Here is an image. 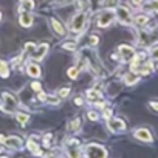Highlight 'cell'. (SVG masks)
I'll return each instance as SVG.
<instances>
[{
    "label": "cell",
    "instance_id": "2",
    "mask_svg": "<svg viewBox=\"0 0 158 158\" xmlns=\"http://www.w3.org/2000/svg\"><path fill=\"white\" fill-rule=\"evenodd\" d=\"M2 99H3L5 104L0 106V109H2L3 112H13V110L16 109V106L19 104V101L16 99V96H13V95L8 93V92L2 93Z\"/></svg>",
    "mask_w": 158,
    "mask_h": 158
},
{
    "label": "cell",
    "instance_id": "22",
    "mask_svg": "<svg viewBox=\"0 0 158 158\" xmlns=\"http://www.w3.org/2000/svg\"><path fill=\"white\" fill-rule=\"evenodd\" d=\"M77 73H79V68H77V67L68 68V76H70L71 79H76V77H77Z\"/></svg>",
    "mask_w": 158,
    "mask_h": 158
},
{
    "label": "cell",
    "instance_id": "17",
    "mask_svg": "<svg viewBox=\"0 0 158 158\" xmlns=\"http://www.w3.org/2000/svg\"><path fill=\"white\" fill-rule=\"evenodd\" d=\"M147 20H149V17H147V16H144V14H143V16H136V17H135V23H136V25H139V27L146 25V23H147Z\"/></svg>",
    "mask_w": 158,
    "mask_h": 158
},
{
    "label": "cell",
    "instance_id": "3",
    "mask_svg": "<svg viewBox=\"0 0 158 158\" xmlns=\"http://www.w3.org/2000/svg\"><path fill=\"white\" fill-rule=\"evenodd\" d=\"M85 19H87V14H85V13H79V14H76V16L71 19V22H70V28H71V31L79 33L81 30H84V27H85Z\"/></svg>",
    "mask_w": 158,
    "mask_h": 158
},
{
    "label": "cell",
    "instance_id": "33",
    "mask_svg": "<svg viewBox=\"0 0 158 158\" xmlns=\"http://www.w3.org/2000/svg\"><path fill=\"white\" fill-rule=\"evenodd\" d=\"M31 87H33V90H34V92H39V90H40V84H39V82H33V84H31Z\"/></svg>",
    "mask_w": 158,
    "mask_h": 158
},
{
    "label": "cell",
    "instance_id": "24",
    "mask_svg": "<svg viewBox=\"0 0 158 158\" xmlns=\"http://www.w3.org/2000/svg\"><path fill=\"white\" fill-rule=\"evenodd\" d=\"M68 93H70V89H68V87H65V89H62V90H59V92H57V95H59L60 98L68 96Z\"/></svg>",
    "mask_w": 158,
    "mask_h": 158
},
{
    "label": "cell",
    "instance_id": "31",
    "mask_svg": "<svg viewBox=\"0 0 158 158\" xmlns=\"http://www.w3.org/2000/svg\"><path fill=\"white\" fill-rule=\"evenodd\" d=\"M89 118H90L92 121H96V119H98V113H96V112H89Z\"/></svg>",
    "mask_w": 158,
    "mask_h": 158
},
{
    "label": "cell",
    "instance_id": "29",
    "mask_svg": "<svg viewBox=\"0 0 158 158\" xmlns=\"http://www.w3.org/2000/svg\"><path fill=\"white\" fill-rule=\"evenodd\" d=\"M150 57H152V59H156V60H158V47L152 48V51H150Z\"/></svg>",
    "mask_w": 158,
    "mask_h": 158
},
{
    "label": "cell",
    "instance_id": "36",
    "mask_svg": "<svg viewBox=\"0 0 158 158\" xmlns=\"http://www.w3.org/2000/svg\"><path fill=\"white\" fill-rule=\"evenodd\" d=\"M74 102H76L77 106H81V104H82V99H81V98H76V99H74Z\"/></svg>",
    "mask_w": 158,
    "mask_h": 158
},
{
    "label": "cell",
    "instance_id": "1",
    "mask_svg": "<svg viewBox=\"0 0 158 158\" xmlns=\"http://www.w3.org/2000/svg\"><path fill=\"white\" fill-rule=\"evenodd\" d=\"M85 158H107V152L102 146L89 144L85 147Z\"/></svg>",
    "mask_w": 158,
    "mask_h": 158
},
{
    "label": "cell",
    "instance_id": "7",
    "mask_svg": "<svg viewBox=\"0 0 158 158\" xmlns=\"http://www.w3.org/2000/svg\"><path fill=\"white\" fill-rule=\"evenodd\" d=\"M10 149H14V150H17V149H22V146H23V141L19 138V136H5V141H3Z\"/></svg>",
    "mask_w": 158,
    "mask_h": 158
},
{
    "label": "cell",
    "instance_id": "28",
    "mask_svg": "<svg viewBox=\"0 0 158 158\" xmlns=\"http://www.w3.org/2000/svg\"><path fill=\"white\" fill-rule=\"evenodd\" d=\"M25 50H27L28 53H33V51L36 50V45H34V44H31V42H28V44L25 45Z\"/></svg>",
    "mask_w": 158,
    "mask_h": 158
},
{
    "label": "cell",
    "instance_id": "11",
    "mask_svg": "<svg viewBox=\"0 0 158 158\" xmlns=\"http://www.w3.org/2000/svg\"><path fill=\"white\" fill-rule=\"evenodd\" d=\"M50 22H51V27H53V30L57 36H65V28L62 27V23L57 19H51Z\"/></svg>",
    "mask_w": 158,
    "mask_h": 158
},
{
    "label": "cell",
    "instance_id": "34",
    "mask_svg": "<svg viewBox=\"0 0 158 158\" xmlns=\"http://www.w3.org/2000/svg\"><path fill=\"white\" fill-rule=\"evenodd\" d=\"M104 116H106V118L109 119V118L112 116V112H110V110H104Z\"/></svg>",
    "mask_w": 158,
    "mask_h": 158
},
{
    "label": "cell",
    "instance_id": "38",
    "mask_svg": "<svg viewBox=\"0 0 158 158\" xmlns=\"http://www.w3.org/2000/svg\"><path fill=\"white\" fill-rule=\"evenodd\" d=\"M3 65H5V62H3V60H0V68H2Z\"/></svg>",
    "mask_w": 158,
    "mask_h": 158
},
{
    "label": "cell",
    "instance_id": "8",
    "mask_svg": "<svg viewBox=\"0 0 158 158\" xmlns=\"http://www.w3.org/2000/svg\"><path fill=\"white\" fill-rule=\"evenodd\" d=\"M119 54H121V57H123L124 62H129L130 59H133L135 51H133V48L129 47V45H121V47H119Z\"/></svg>",
    "mask_w": 158,
    "mask_h": 158
},
{
    "label": "cell",
    "instance_id": "23",
    "mask_svg": "<svg viewBox=\"0 0 158 158\" xmlns=\"http://www.w3.org/2000/svg\"><path fill=\"white\" fill-rule=\"evenodd\" d=\"M62 48H64V50L74 51V48H76V44H74V42H67V44H64V45H62Z\"/></svg>",
    "mask_w": 158,
    "mask_h": 158
},
{
    "label": "cell",
    "instance_id": "19",
    "mask_svg": "<svg viewBox=\"0 0 158 158\" xmlns=\"http://www.w3.org/2000/svg\"><path fill=\"white\" fill-rule=\"evenodd\" d=\"M87 98H89V99H98V98H99V92H98V89H92V90H89V92H87Z\"/></svg>",
    "mask_w": 158,
    "mask_h": 158
},
{
    "label": "cell",
    "instance_id": "14",
    "mask_svg": "<svg viewBox=\"0 0 158 158\" xmlns=\"http://www.w3.org/2000/svg\"><path fill=\"white\" fill-rule=\"evenodd\" d=\"M67 155H68V158H81V150L77 149V146H70L68 149H67Z\"/></svg>",
    "mask_w": 158,
    "mask_h": 158
},
{
    "label": "cell",
    "instance_id": "40",
    "mask_svg": "<svg viewBox=\"0 0 158 158\" xmlns=\"http://www.w3.org/2000/svg\"><path fill=\"white\" fill-rule=\"evenodd\" d=\"M20 2H22V0H20Z\"/></svg>",
    "mask_w": 158,
    "mask_h": 158
},
{
    "label": "cell",
    "instance_id": "13",
    "mask_svg": "<svg viewBox=\"0 0 158 158\" xmlns=\"http://www.w3.org/2000/svg\"><path fill=\"white\" fill-rule=\"evenodd\" d=\"M27 71H28V76H31V77H39L40 76V68L36 64H28Z\"/></svg>",
    "mask_w": 158,
    "mask_h": 158
},
{
    "label": "cell",
    "instance_id": "18",
    "mask_svg": "<svg viewBox=\"0 0 158 158\" xmlns=\"http://www.w3.org/2000/svg\"><path fill=\"white\" fill-rule=\"evenodd\" d=\"M146 10H147V11H155V13H158V0H150L149 5L146 6Z\"/></svg>",
    "mask_w": 158,
    "mask_h": 158
},
{
    "label": "cell",
    "instance_id": "12",
    "mask_svg": "<svg viewBox=\"0 0 158 158\" xmlns=\"http://www.w3.org/2000/svg\"><path fill=\"white\" fill-rule=\"evenodd\" d=\"M47 51H48V45H47V44H40L39 48H37V51L34 53V59H36V60L44 59V56L47 54Z\"/></svg>",
    "mask_w": 158,
    "mask_h": 158
},
{
    "label": "cell",
    "instance_id": "16",
    "mask_svg": "<svg viewBox=\"0 0 158 158\" xmlns=\"http://www.w3.org/2000/svg\"><path fill=\"white\" fill-rule=\"evenodd\" d=\"M81 123H82V119L81 118H74V121H71V126H70V129L73 130V132H76V130H79L81 129Z\"/></svg>",
    "mask_w": 158,
    "mask_h": 158
},
{
    "label": "cell",
    "instance_id": "27",
    "mask_svg": "<svg viewBox=\"0 0 158 158\" xmlns=\"http://www.w3.org/2000/svg\"><path fill=\"white\" fill-rule=\"evenodd\" d=\"M8 67L6 65H3L2 68H0V76H2V77H8Z\"/></svg>",
    "mask_w": 158,
    "mask_h": 158
},
{
    "label": "cell",
    "instance_id": "39",
    "mask_svg": "<svg viewBox=\"0 0 158 158\" xmlns=\"http://www.w3.org/2000/svg\"><path fill=\"white\" fill-rule=\"evenodd\" d=\"M0 20H2V14H0Z\"/></svg>",
    "mask_w": 158,
    "mask_h": 158
},
{
    "label": "cell",
    "instance_id": "21",
    "mask_svg": "<svg viewBox=\"0 0 158 158\" xmlns=\"http://www.w3.org/2000/svg\"><path fill=\"white\" fill-rule=\"evenodd\" d=\"M28 113H17V121L20 123V124H27V121H28Z\"/></svg>",
    "mask_w": 158,
    "mask_h": 158
},
{
    "label": "cell",
    "instance_id": "20",
    "mask_svg": "<svg viewBox=\"0 0 158 158\" xmlns=\"http://www.w3.org/2000/svg\"><path fill=\"white\" fill-rule=\"evenodd\" d=\"M36 6V3L33 2V0H22V8L25 10H33Z\"/></svg>",
    "mask_w": 158,
    "mask_h": 158
},
{
    "label": "cell",
    "instance_id": "25",
    "mask_svg": "<svg viewBox=\"0 0 158 158\" xmlns=\"http://www.w3.org/2000/svg\"><path fill=\"white\" fill-rule=\"evenodd\" d=\"M45 101L50 102V104H57V102H59V99H57L56 96H48V95L45 96Z\"/></svg>",
    "mask_w": 158,
    "mask_h": 158
},
{
    "label": "cell",
    "instance_id": "26",
    "mask_svg": "<svg viewBox=\"0 0 158 158\" xmlns=\"http://www.w3.org/2000/svg\"><path fill=\"white\" fill-rule=\"evenodd\" d=\"M98 44H99V37H98V36H95V34H93V36H90V45H92V47H95V45H98Z\"/></svg>",
    "mask_w": 158,
    "mask_h": 158
},
{
    "label": "cell",
    "instance_id": "35",
    "mask_svg": "<svg viewBox=\"0 0 158 158\" xmlns=\"http://www.w3.org/2000/svg\"><path fill=\"white\" fill-rule=\"evenodd\" d=\"M150 107L155 109V110H158V102H150Z\"/></svg>",
    "mask_w": 158,
    "mask_h": 158
},
{
    "label": "cell",
    "instance_id": "30",
    "mask_svg": "<svg viewBox=\"0 0 158 158\" xmlns=\"http://www.w3.org/2000/svg\"><path fill=\"white\" fill-rule=\"evenodd\" d=\"M102 3H104L106 6H109V8H110V6H113V5L116 3V0H104Z\"/></svg>",
    "mask_w": 158,
    "mask_h": 158
},
{
    "label": "cell",
    "instance_id": "9",
    "mask_svg": "<svg viewBox=\"0 0 158 158\" xmlns=\"http://www.w3.org/2000/svg\"><path fill=\"white\" fill-rule=\"evenodd\" d=\"M133 135H135V138H138L141 141H152V135L147 129H138L133 132Z\"/></svg>",
    "mask_w": 158,
    "mask_h": 158
},
{
    "label": "cell",
    "instance_id": "37",
    "mask_svg": "<svg viewBox=\"0 0 158 158\" xmlns=\"http://www.w3.org/2000/svg\"><path fill=\"white\" fill-rule=\"evenodd\" d=\"M3 141H5V136H3L2 133H0V143H3Z\"/></svg>",
    "mask_w": 158,
    "mask_h": 158
},
{
    "label": "cell",
    "instance_id": "10",
    "mask_svg": "<svg viewBox=\"0 0 158 158\" xmlns=\"http://www.w3.org/2000/svg\"><path fill=\"white\" fill-rule=\"evenodd\" d=\"M19 22H20V25H22V27L30 28V27L33 25V16H31L30 13H22V14H20Z\"/></svg>",
    "mask_w": 158,
    "mask_h": 158
},
{
    "label": "cell",
    "instance_id": "15",
    "mask_svg": "<svg viewBox=\"0 0 158 158\" xmlns=\"http://www.w3.org/2000/svg\"><path fill=\"white\" fill-rule=\"evenodd\" d=\"M135 82H138V76H136V74H133V73L126 74V84H127V85H132V84H135Z\"/></svg>",
    "mask_w": 158,
    "mask_h": 158
},
{
    "label": "cell",
    "instance_id": "5",
    "mask_svg": "<svg viewBox=\"0 0 158 158\" xmlns=\"http://www.w3.org/2000/svg\"><path fill=\"white\" fill-rule=\"evenodd\" d=\"M115 16L123 22V23H126V25H129L130 22H132V17H130V13H129V10L126 8V6H118L116 8V13H115Z\"/></svg>",
    "mask_w": 158,
    "mask_h": 158
},
{
    "label": "cell",
    "instance_id": "32",
    "mask_svg": "<svg viewBox=\"0 0 158 158\" xmlns=\"http://www.w3.org/2000/svg\"><path fill=\"white\" fill-rule=\"evenodd\" d=\"M132 5L136 6V8L138 6H143V0H132Z\"/></svg>",
    "mask_w": 158,
    "mask_h": 158
},
{
    "label": "cell",
    "instance_id": "6",
    "mask_svg": "<svg viewBox=\"0 0 158 158\" xmlns=\"http://www.w3.org/2000/svg\"><path fill=\"white\" fill-rule=\"evenodd\" d=\"M109 129L112 132H124L126 130V123L119 118H113V119H109Z\"/></svg>",
    "mask_w": 158,
    "mask_h": 158
},
{
    "label": "cell",
    "instance_id": "4",
    "mask_svg": "<svg viewBox=\"0 0 158 158\" xmlns=\"http://www.w3.org/2000/svg\"><path fill=\"white\" fill-rule=\"evenodd\" d=\"M113 19H115V13L110 11V10H106V11L99 13V16H98V27L99 28H106V27H109L113 22Z\"/></svg>",
    "mask_w": 158,
    "mask_h": 158
}]
</instances>
